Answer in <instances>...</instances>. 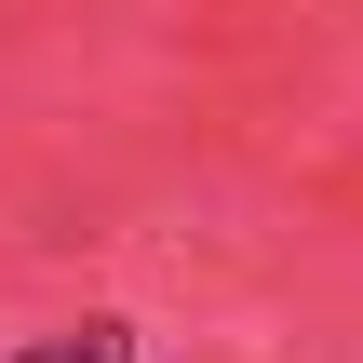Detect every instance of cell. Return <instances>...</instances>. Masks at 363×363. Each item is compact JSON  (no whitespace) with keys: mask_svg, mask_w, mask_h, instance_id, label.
I'll list each match as a JSON object with an SVG mask.
<instances>
[{"mask_svg":"<svg viewBox=\"0 0 363 363\" xmlns=\"http://www.w3.org/2000/svg\"><path fill=\"white\" fill-rule=\"evenodd\" d=\"M13 363H135V323H67V337H27Z\"/></svg>","mask_w":363,"mask_h":363,"instance_id":"cell-1","label":"cell"}]
</instances>
